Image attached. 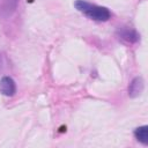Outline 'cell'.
<instances>
[{
    "mask_svg": "<svg viewBox=\"0 0 148 148\" xmlns=\"http://www.w3.org/2000/svg\"><path fill=\"white\" fill-rule=\"evenodd\" d=\"M74 6L79 12L95 21H108L111 17V13L108 8L87 2L84 0H76Z\"/></svg>",
    "mask_w": 148,
    "mask_h": 148,
    "instance_id": "1",
    "label": "cell"
},
{
    "mask_svg": "<svg viewBox=\"0 0 148 148\" xmlns=\"http://www.w3.org/2000/svg\"><path fill=\"white\" fill-rule=\"evenodd\" d=\"M16 91V86L15 82L12 77L5 76L0 81V92L3 94L5 96H13Z\"/></svg>",
    "mask_w": 148,
    "mask_h": 148,
    "instance_id": "2",
    "label": "cell"
},
{
    "mask_svg": "<svg viewBox=\"0 0 148 148\" xmlns=\"http://www.w3.org/2000/svg\"><path fill=\"white\" fill-rule=\"evenodd\" d=\"M134 135H135V138H136L140 142L147 145V143H148V126L138 127V128L134 131Z\"/></svg>",
    "mask_w": 148,
    "mask_h": 148,
    "instance_id": "3",
    "label": "cell"
}]
</instances>
